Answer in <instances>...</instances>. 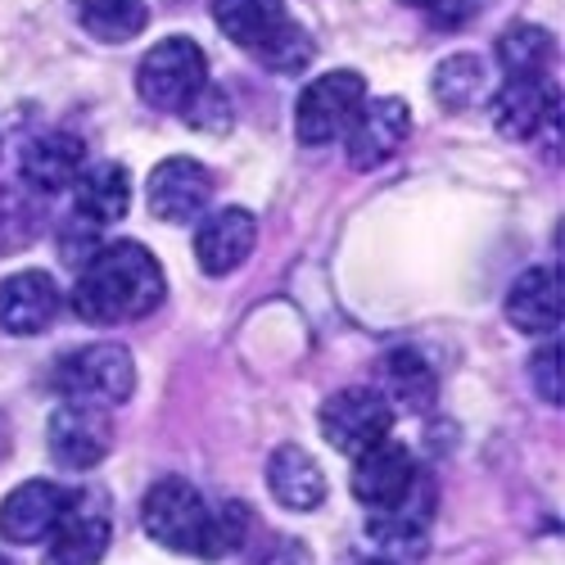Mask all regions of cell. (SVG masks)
Returning a JSON list of instances; mask_svg holds the SVG:
<instances>
[{"instance_id": "1", "label": "cell", "mask_w": 565, "mask_h": 565, "mask_svg": "<svg viewBox=\"0 0 565 565\" xmlns=\"http://www.w3.org/2000/svg\"><path fill=\"white\" fill-rule=\"evenodd\" d=\"M168 295V280L159 258L136 245V241H114L90 258L73 286V308L90 326H114V321H136L150 317Z\"/></svg>"}, {"instance_id": "2", "label": "cell", "mask_w": 565, "mask_h": 565, "mask_svg": "<svg viewBox=\"0 0 565 565\" xmlns=\"http://www.w3.org/2000/svg\"><path fill=\"white\" fill-rule=\"evenodd\" d=\"M213 19L226 41L276 73H299L312 60V36L290 19L286 0H213Z\"/></svg>"}, {"instance_id": "3", "label": "cell", "mask_w": 565, "mask_h": 565, "mask_svg": "<svg viewBox=\"0 0 565 565\" xmlns=\"http://www.w3.org/2000/svg\"><path fill=\"white\" fill-rule=\"evenodd\" d=\"M200 86H209V60L191 36H163L136 68L140 100L163 114H181L200 96Z\"/></svg>"}, {"instance_id": "4", "label": "cell", "mask_w": 565, "mask_h": 565, "mask_svg": "<svg viewBox=\"0 0 565 565\" xmlns=\"http://www.w3.org/2000/svg\"><path fill=\"white\" fill-rule=\"evenodd\" d=\"M55 390L64 394V403H127L136 390V362L122 344H86L55 366Z\"/></svg>"}, {"instance_id": "5", "label": "cell", "mask_w": 565, "mask_h": 565, "mask_svg": "<svg viewBox=\"0 0 565 565\" xmlns=\"http://www.w3.org/2000/svg\"><path fill=\"white\" fill-rule=\"evenodd\" d=\"M362 100H366L362 73H353V68L321 73L317 82L303 86V96L295 105V136L303 146H331V140H340L349 131Z\"/></svg>"}, {"instance_id": "6", "label": "cell", "mask_w": 565, "mask_h": 565, "mask_svg": "<svg viewBox=\"0 0 565 565\" xmlns=\"http://www.w3.org/2000/svg\"><path fill=\"white\" fill-rule=\"evenodd\" d=\"M394 430V407L375 385H349L321 403V435L335 452L362 457Z\"/></svg>"}, {"instance_id": "7", "label": "cell", "mask_w": 565, "mask_h": 565, "mask_svg": "<svg viewBox=\"0 0 565 565\" xmlns=\"http://www.w3.org/2000/svg\"><path fill=\"white\" fill-rule=\"evenodd\" d=\"M204 515H209L204 493L181 476H168V480L150 484L146 502H140V525H146V534L154 543L172 547V552H191V556L200 547Z\"/></svg>"}, {"instance_id": "8", "label": "cell", "mask_w": 565, "mask_h": 565, "mask_svg": "<svg viewBox=\"0 0 565 565\" xmlns=\"http://www.w3.org/2000/svg\"><path fill=\"white\" fill-rule=\"evenodd\" d=\"M45 448L64 470H90L100 466L114 448V420L105 407L90 403H60L45 426Z\"/></svg>"}, {"instance_id": "9", "label": "cell", "mask_w": 565, "mask_h": 565, "mask_svg": "<svg viewBox=\"0 0 565 565\" xmlns=\"http://www.w3.org/2000/svg\"><path fill=\"white\" fill-rule=\"evenodd\" d=\"M420 476V466L412 457L407 444H394V439H381L375 448H366L362 457H353V498L375 515V511H390L398 507L412 484Z\"/></svg>"}, {"instance_id": "10", "label": "cell", "mask_w": 565, "mask_h": 565, "mask_svg": "<svg viewBox=\"0 0 565 565\" xmlns=\"http://www.w3.org/2000/svg\"><path fill=\"white\" fill-rule=\"evenodd\" d=\"M412 131V109L398 100V96H381V100H362L358 118L349 122L344 131V150H349V163L353 168H381L390 163L403 140Z\"/></svg>"}, {"instance_id": "11", "label": "cell", "mask_w": 565, "mask_h": 565, "mask_svg": "<svg viewBox=\"0 0 565 565\" xmlns=\"http://www.w3.org/2000/svg\"><path fill=\"white\" fill-rule=\"evenodd\" d=\"M68 507H73V493H64L60 484L28 480L0 502V539L19 543V547H36L55 534V525L68 515Z\"/></svg>"}, {"instance_id": "12", "label": "cell", "mask_w": 565, "mask_h": 565, "mask_svg": "<svg viewBox=\"0 0 565 565\" xmlns=\"http://www.w3.org/2000/svg\"><path fill=\"white\" fill-rule=\"evenodd\" d=\"M146 200L159 222H195L213 200V172L200 159H163L146 181Z\"/></svg>"}, {"instance_id": "13", "label": "cell", "mask_w": 565, "mask_h": 565, "mask_svg": "<svg viewBox=\"0 0 565 565\" xmlns=\"http://www.w3.org/2000/svg\"><path fill=\"white\" fill-rule=\"evenodd\" d=\"M258 245V217L241 204L213 209L195 231V258L209 276H231Z\"/></svg>"}, {"instance_id": "14", "label": "cell", "mask_w": 565, "mask_h": 565, "mask_svg": "<svg viewBox=\"0 0 565 565\" xmlns=\"http://www.w3.org/2000/svg\"><path fill=\"white\" fill-rule=\"evenodd\" d=\"M82 163H86V150L73 131H41L23 146L19 172L32 195H60L77 181Z\"/></svg>"}, {"instance_id": "15", "label": "cell", "mask_w": 565, "mask_h": 565, "mask_svg": "<svg viewBox=\"0 0 565 565\" xmlns=\"http://www.w3.org/2000/svg\"><path fill=\"white\" fill-rule=\"evenodd\" d=\"M60 312V286L45 271H14L0 280V331L41 335Z\"/></svg>"}, {"instance_id": "16", "label": "cell", "mask_w": 565, "mask_h": 565, "mask_svg": "<svg viewBox=\"0 0 565 565\" xmlns=\"http://www.w3.org/2000/svg\"><path fill=\"white\" fill-rule=\"evenodd\" d=\"M565 312V290L556 267H530L507 295V321L521 335H552Z\"/></svg>"}, {"instance_id": "17", "label": "cell", "mask_w": 565, "mask_h": 565, "mask_svg": "<svg viewBox=\"0 0 565 565\" xmlns=\"http://www.w3.org/2000/svg\"><path fill=\"white\" fill-rule=\"evenodd\" d=\"M109 515L105 511H86L77 498L68 507V515L55 525V534L45 539V556L41 565H100L109 552Z\"/></svg>"}, {"instance_id": "18", "label": "cell", "mask_w": 565, "mask_h": 565, "mask_svg": "<svg viewBox=\"0 0 565 565\" xmlns=\"http://www.w3.org/2000/svg\"><path fill=\"white\" fill-rule=\"evenodd\" d=\"M267 489L286 511H317L326 502V476L312 452L280 444L267 461Z\"/></svg>"}, {"instance_id": "19", "label": "cell", "mask_w": 565, "mask_h": 565, "mask_svg": "<svg viewBox=\"0 0 565 565\" xmlns=\"http://www.w3.org/2000/svg\"><path fill=\"white\" fill-rule=\"evenodd\" d=\"M385 394V403L398 412H430L435 398H439V375L435 366L420 358L416 349H394L381 358V385H375Z\"/></svg>"}, {"instance_id": "20", "label": "cell", "mask_w": 565, "mask_h": 565, "mask_svg": "<svg viewBox=\"0 0 565 565\" xmlns=\"http://www.w3.org/2000/svg\"><path fill=\"white\" fill-rule=\"evenodd\" d=\"M73 191V209L96 222V226H109L118 217H127V204H131V177L122 163H90L77 172V181L68 185Z\"/></svg>"}, {"instance_id": "21", "label": "cell", "mask_w": 565, "mask_h": 565, "mask_svg": "<svg viewBox=\"0 0 565 565\" xmlns=\"http://www.w3.org/2000/svg\"><path fill=\"white\" fill-rule=\"evenodd\" d=\"M552 114V96L543 77H507V86L493 96V127L511 140H530Z\"/></svg>"}, {"instance_id": "22", "label": "cell", "mask_w": 565, "mask_h": 565, "mask_svg": "<svg viewBox=\"0 0 565 565\" xmlns=\"http://www.w3.org/2000/svg\"><path fill=\"white\" fill-rule=\"evenodd\" d=\"M77 23L96 41L122 45V41L146 32L150 6H146V0H77Z\"/></svg>"}, {"instance_id": "23", "label": "cell", "mask_w": 565, "mask_h": 565, "mask_svg": "<svg viewBox=\"0 0 565 565\" xmlns=\"http://www.w3.org/2000/svg\"><path fill=\"white\" fill-rule=\"evenodd\" d=\"M435 100L452 114L480 105L489 96V68L480 55H448L439 68H435Z\"/></svg>"}, {"instance_id": "24", "label": "cell", "mask_w": 565, "mask_h": 565, "mask_svg": "<svg viewBox=\"0 0 565 565\" xmlns=\"http://www.w3.org/2000/svg\"><path fill=\"white\" fill-rule=\"evenodd\" d=\"M249 534H254V511L245 507V502H235V498H226L222 507H209V515H204V530H200V547H195V556H204V561H222V556H235L245 543H249Z\"/></svg>"}, {"instance_id": "25", "label": "cell", "mask_w": 565, "mask_h": 565, "mask_svg": "<svg viewBox=\"0 0 565 565\" xmlns=\"http://www.w3.org/2000/svg\"><path fill=\"white\" fill-rule=\"evenodd\" d=\"M552 32L539 23H515L498 36V64L507 77H543L552 64Z\"/></svg>"}, {"instance_id": "26", "label": "cell", "mask_w": 565, "mask_h": 565, "mask_svg": "<svg viewBox=\"0 0 565 565\" xmlns=\"http://www.w3.org/2000/svg\"><path fill=\"white\" fill-rule=\"evenodd\" d=\"M181 118L200 127V131H226L231 127V100H226V90L217 86H200V96L181 109Z\"/></svg>"}, {"instance_id": "27", "label": "cell", "mask_w": 565, "mask_h": 565, "mask_svg": "<svg viewBox=\"0 0 565 565\" xmlns=\"http://www.w3.org/2000/svg\"><path fill=\"white\" fill-rule=\"evenodd\" d=\"M32 235V213L19 195H0V249H23Z\"/></svg>"}, {"instance_id": "28", "label": "cell", "mask_w": 565, "mask_h": 565, "mask_svg": "<svg viewBox=\"0 0 565 565\" xmlns=\"http://www.w3.org/2000/svg\"><path fill=\"white\" fill-rule=\"evenodd\" d=\"M530 375H534L539 398L556 407V403H561V349H556V344H552V349H539L534 362H530Z\"/></svg>"}, {"instance_id": "29", "label": "cell", "mask_w": 565, "mask_h": 565, "mask_svg": "<svg viewBox=\"0 0 565 565\" xmlns=\"http://www.w3.org/2000/svg\"><path fill=\"white\" fill-rule=\"evenodd\" d=\"M403 6H416V10H430L435 19H444V28L452 19H461V0H403Z\"/></svg>"}, {"instance_id": "30", "label": "cell", "mask_w": 565, "mask_h": 565, "mask_svg": "<svg viewBox=\"0 0 565 565\" xmlns=\"http://www.w3.org/2000/svg\"><path fill=\"white\" fill-rule=\"evenodd\" d=\"M366 565H394V561H366Z\"/></svg>"}, {"instance_id": "31", "label": "cell", "mask_w": 565, "mask_h": 565, "mask_svg": "<svg viewBox=\"0 0 565 565\" xmlns=\"http://www.w3.org/2000/svg\"><path fill=\"white\" fill-rule=\"evenodd\" d=\"M0 565H10V561H6V556H0Z\"/></svg>"}]
</instances>
